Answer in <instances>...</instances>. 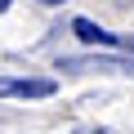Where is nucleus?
Returning <instances> with one entry per match:
<instances>
[{
    "label": "nucleus",
    "instance_id": "nucleus-1",
    "mask_svg": "<svg viewBox=\"0 0 134 134\" xmlns=\"http://www.w3.org/2000/svg\"><path fill=\"white\" fill-rule=\"evenodd\" d=\"M54 76H0V98H54Z\"/></svg>",
    "mask_w": 134,
    "mask_h": 134
},
{
    "label": "nucleus",
    "instance_id": "nucleus-2",
    "mask_svg": "<svg viewBox=\"0 0 134 134\" xmlns=\"http://www.w3.org/2000/svg\"><path fill=\"white\" fill-rule=\"evenodd\" d=\"M72 31L85 40V45H107V49H134V36H112V31H103L98 23H90V18H76L72 23Z\"/></svg>",
    "mask_w": 134,
    "mask_h": 134
},
{
    "label": "nucleus",
    "instance_id": "nucleus-3",
    "mask_svg": "<svg viewBox=\"0 0 134 134\" xmlns=\"http://www.w3.org/2000/svg\"><path fill=\"white\" fill-rule=\"evenodd\" d=\"M58 72H116V76H125V72H134V63L130 58H63Z\"/></svg>",
    "mask_w": 134,
    "mask_h": 134
},
{
    "label": "nucleus",
    "instance_id": "nucleus-4",
    "mask_svg": "<svg viewBox=\"0 0 134 134\" xmlns=\"http://www.w3.org/2000/svg\"><path fill=\"white\" fill-rule=\"evenodd\" d=\"M76 134H107V130H90V125H81V130H76Z\"/></svg>",
    "mask_w": 134,
    "mask_h": 134
},
{
    "label": "nucleus",
    "instance_id": "nucleus-5",
    "mask_svg": "<svg viewBox=\"0 0 134 134\" xmlns=\"http://www.w3.org/2000/svg\"><path fill=\"white\" fill-rule=\"evenodd\" d=\"M9 5H14V0H0V14H5V9H9Z\"/></svg>",
    "mask_w": 134,
    "mask_h": 134
},
{
    "label": "nucleus",
    "instance_id": "nucleus-6",
    "mask_svg": "<svg viewBox=\"0 0 134 134\" xmlns=\"http://www.w3.org/2000/svg\"><path fill=\"white\" fill-rule=\"evenodd\" d=\"M40 5H63V0H40Z\"/></svg>",
    "mask_w": 134,
    "mask_h": 134
},
{
    "label": "nucleus",
    "instance_id": "nucleus-7",
    "mask_svg": "<svg viewBox=\"0 0 134 134\" xmlns=\"http://www.w3.org/2000/svg\"><path fill=\"white\" fill-rule=\"evenodd\" d=\"M121 5H125V0H121Z\"/></svg>",
    "mask_w": 134,
    "mask_h": 134
}]
</instances>
